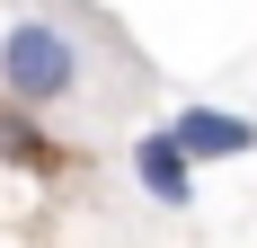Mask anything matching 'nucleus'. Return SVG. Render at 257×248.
Wrapping results in <instances>:
<instances>
[{"mask_svg":"<svg viewBox=\"0 0 257 248\" xmlns=\"http://www.w3.org/2000/svg\"><path fill=\"white\" fill-rule=\"evenodd\" d=\"M169 133H178V151L195 160V169H204V160H248L257 151V115H222V106H178Z\"/></svg>","mask_w":257,"mask_h":248,"instance_id":"obj_3","label":"nucleus"},{"mask_svg":"<svg viewBox=\"0 0 257 248\" xmlns=\"http://www.w3.org/2000/svg\"><path fill=\"white\" fill-rule=\"evenodd\" d=\"M133 177H142V195H151L160 213H186V204H195V160L178 151V133H169V124L133 133Z\"/></svg>","mask_w":257,"mask_h":248,"instance_id":"obj_2","label":"nucleus"},{"mask_svg":"<svg viewBox=\"0 0 257 248\" xmlns=\"http://www.w3.org/2000/svg\"><path fill=\"white\" fill-rule=\"evenodd\" d=\"M106 89V53L80 18H45V9H18L0 27V98L27 106V115H71V106H98Z\"/></svg>","mask_w":257,"mask_h":248,"instance_id":"obj_1","label":"nucleus"},{"mask_svg":"<svg viewBox=\"0 0 257 248\" xmlns=\"http://www.w3.org/2000/svg\"><path fill=\"white\" fill-rule=\"evenodd\" d=\"M0 160H9V169H27V177H53V169H62V151H53L45 115H27V106H9V98H0Z\"/></svg>","mask_w":257,"mask_h":248,"instance_id":"obj_4","label":"nucleus"}]
</instances>
